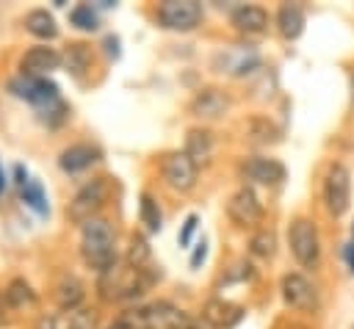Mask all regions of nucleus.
Wrapping results in <instances>:
<instances>
[{"label": "nucleus", "mask_w": 354, "mask_h": 329, "mask_svg": "<svg viewBox=\"0 0 354 329\" xmlns=\"http://www.w3.org/2000/svg\"><path fill=\"white\" fill-rule=\"evenodd\" d=\"M80 254L83 260L97 268V271H105L116 263V252H113V229L105 218H91L83 224V232H80Z\"/></svg>", "instance_id": "f257e3e1"}, {"label": "nucleus", "mask_w": 354, "mask_h": 329, "mask_svg": "<svg viewBox=\"0 0 354 329\" xmlns=\"http://www.w3.org/2000/svg\"><path fill=\"white\" fill-rule=\"evenodd\" d=\"M144 290V279L141 271L133 268L130 263H113L111 268L100 271V296L105 301H122V299H133Z\"/></svg>", "instance_id": "f03ea898"}, {"label": "nucleus", "mask_w": 354, "mask_h": 329, "mask_svg": "<svg viewBox=\"0 0 354 329\" xmlns=\"http://www.w3.org/2000/svg\"><path fill=\"white\" fill-rule=\"evenodd\" d=\"M105 199H108V180H105V177L88 180V182L75 194V199L69 202L66 216H69L75 224H86V221L97 218L94 213L105 205Z\"/></svg>", "instance_id": "7ed1b4c3"}, {"label": "nucleus", "mask_w": 354, "mask_h": 329, "mask_svg": "<svg viewBox=\"0 0 354 329\" xmlns=\"http://www.w3.org/2000/svg\"><path fill=\"white\" fill-rule=\"evenodd\" d=\"M324 202L332 216H343L351 205V174L343 163H332L324 180Z\"/></svg>", "instance_id": "20e7f679"}, {"label": "nucleus", "mask_w": 354, "mask_h": 329, "mask_svg": "<svg viewBox=\"0 0 354 329\" xmlns=\"http://www.w3.org/2000/svg\"><path fill=\"white\" fill-rule=\"evenodd\" d=\"M288 243H290V252L293 257L301 263V265H315L318 263V254H321V243H318V229L310 218H296L288 229Z\"/></svg>", "instance_id": "39448f33"}, {"label": "nucleus", "mask_w": 354, "mask_h": 329, "mask_svg": "<svg viewBox=\"0 0 354 329\" xmlns=\"http://www.w3.org/2000/svg\"><path fill=\"white\" fill-rule=\"evenodd\" d=\"M202 19V8L194 0H166L158 6V22L169 30H194Z\"/></svg>", "instance_id": "423d86ee"}, {"label": "nucleus", "mask_w": 354, "mask_h": 329, "mask_svg": "<svg viewBox=\"0 0 354 329\" xmlns=\"http://www.w3.org/2000/svg\"><path fill=\"white\" fill-rule=\"evenodd\" d=\"M227 216H230L238 227H252V224H260V218H263V205H260L257 194H254L249 185H243V188H238V191L230 196V202H227Z\"/></svg>", "instance_id": "0eeeda50"}, {"label": "nucleus", "mask_w": 354, "mask_h": 329, "mask_svg": "<svg viewBox=\"0 0 354 329\" xmlns=\"http://www.w3.org/2000/svg\"><path fill=\"white\" fill-rule=\"evenodd\" d=\"M282 299L288 307L304 310V312L315 310V304H318V293L304 274H285L282 276Z\"/></svg>", "instance_id": "6e6552de"}, {"label": "nucleus", "mask_w": 354, "mask_h": 329, "mask_svg": "<svg viewBox=\"0 0 354 329\" xmlns=\"http://www.w3.org/2000/svg\"><path fill=\"white\" fill-rule=\"evenodd\" d=\"M163 177L174 191H191L196 185V166L185 152H171L163 158Z\"/></svg>", "instance_id": "1a4fd4ad"}, {"label": "nucleus", "mask_w": 354, "mask_h": 329, "mask_svg": "<svg viewBox=\"0 0 354 329\" xmlns=\"http://www.w3.org/2000/svg\"><path fill=\"white\" fill-rule=\"evenodd\" d=\"M243 180L260 182V185H279L285 180V166L274 158H249L241 163Z\"/></svg>", "instance_id": "9d476101"}, {"label": "nucleus", "mask_w": 354, "mask_h": 329, "mask_svg": "<svg viewBox=\"0 0 354 329\" xmlns=\"http://www.w3.org/2000/svg\"><path fill=\"white\" fill-rule=\"evenodd\" d=\"M61 61H64V58H61L53 47H30V50L22 55L19 69H22L25 77H44L47 72L58 69Z\"/></svg>", "instance_id": "9b49d317"}, {"label": "nucleus", "mask_w": 354, "mask_h": 329, "mask_svg": "<svg viewBox=\"0 0 354 329\" xmlns=\"http://www.w3.org/2000/svg\"><path fill=\"white\" fill-rule=\"evenodd\" d=\"M11 91L17 97H25L28 102H39V105H50V102H58V88L55 83L44 80V77H19V80H11Z\"/></svg>", "instance_id": "f8f14e48"}, {"label": "nucleus", "mask_w": 354, "mask_h": 329, "mask_svg": "<svg viewBox=\"0 0 354 329\" xmlns=\"http://www.w3.org/2000/svg\"><path fill=\"white\" fill-rule=\"evenodd\" d=\"M216 61H218L221 72H230V75H235V77H241V75L252 72L254 66H260V58H257V53H254L252 47H230V50H224Z\"/></svg>", "instance_id": "ddd939ff"}, {"label": "nucleus", "mask_w": 354, "mask_h": 329, "mask_svg": "<svg viewBox=\"0 0 354 329\" xmlns=\"http://www.w3.org/2000/svg\"><path fill=\"white\" fill-rule=\"evenodd\" d=\"M230 100L221 88H202L194 100H191V113L199 116V119H216L227 111Z\"/></svg>", "instance_id": "4468645a"}, {"label": "nucleus", "mask_w": 354, "mask_h": 329, "mask_svg": "<svg viewBox=\"0 0 354 329\" xmlns=\"http://www.w3.org/2000/svg\"><path fill=\"white\" fill-rule=\"evenodd\" d=\"M185 155L194 160V166H205L213 158V133L205 127H194L185 135Z\"/></svg>", "instance_id": "2eb2a0df"}, {"label": "nucleus", "mask_w": 354, "mask_h": 329, "mask_svg": "<svg viewBox=\"0 0 354 329\" xmlns=\"http://www.w3.org/2000/svg\"><path fill=\"white\" fill-rule=\"evenodd\" d=\"M97 158H100V152H97L94 147H88V144H72V147H66V149L61 152L58 166H61L66 174H77V171L88 169Z\"/></svg>", "instance_id": "dca6fc26"}, {"label": "nucleus", "mask_w": 354, "mask_h": 329, "mask_svg": "<svg viewBox=\"0 0 354 329\" xmlns=\"http://www.w3.org/2000/svg\"><path fill=\"white\" fill-rule=\"evenodd\" d=\"M232 25L241 33H263L268 25V14L260 6H241L232 11Z\"/></svg>", "instance_id": "f3484780"}, {"label": "nucleus", "mask_w": 354, "mask_h": 329, "mask_svg": "<svg viewBox=\"0 0 354 329\" xmlns=\"http://www.w3.org/2000/svg\"><path fill=\"white\" fill-rule=\"evenodd\" d=\"M202 318L210 321L216 329L232 326V323L241 318V307H235V304H230V301H224V299H210V301L205 304V310H202Z\"/></svg>", "instance_id": "a211bd4d"}, {"label": "nucleus", "mask_w": 354, "mask_h": 329, "mask_svg": "<svg viewBox=\"0 0 354 329\" xmlns=\"http://www.w3.org/2000/svg\"><path fill=\"white\" fill-rule=\"evenodd\" d=\"M83 282L77 276H61L55 285V301L61 310H80L83 301Z\"/></svg>", "instance_id": "6ab92c4d"}, {"label": "nucleus", "mask_w": 354, "mask_h": 329, "mask_svg": "<svg viewBox=\"0 0 354 329\" xmlns=\"http://www.w3.org/2000/svg\"><path fill=\"white\" fill-rule=\"evenodd\" d=\"M277 28H279V33L285 39L301 36V30H304V11L299 6H293V3L279 6V11H277Z\"/></svg>", "instance_id": "aec40b11"}, {"label": "nucleus", "mask_w": 354, "mask_h": 329, "mask_svg": "<svg viewBox=\"0 0 354 329\" xmlns=\"http://www.w3.org/2000/svg\"><path fill=\"white\" fill-rule=\"evenodd\" d=\"M25 28H28V33H33L36 39H53V36L58 33V25H55L53 14H47L44 8H33V11H28V17H25Z\"/></svg>", "instance_id": "412c9836"}, {"label": "nucleus", "mask_w": 354, "mask_h": 329, "mask_svg": "<svg viewBox=\"0 0 354 329\" xmlns=\"http://www.w3.org/2000/svg\"><path fill=\"white\" fill-rule=\"evenodd\" d=\"M64 64H66V72H72L75 77H80L91 66V50H88V44H83V41L69 44L66 53H64Z\"/></svg>", "instance_id": "4be33fe9"}, {"label": "nucleus", "mask_w": 354, "mask_h": 329, "mask_svg": "<svg viewBox=\"0 0 354 329\" xmlns=\"http://www.w3.org/2000/svg\"><path fill=\"white\" fill-rule=\"evenodd\" d=\"M246 135L254 141V144H274L279 141V130L274 127V122H268L266 116H254L246 122Z\"/></svg>", "instance_id": "5701e85b"}, {"label": "nucleus", "mask_w": 354, "mask_h": 329, "mask_svg": "<svg viewBox=\"0 0 354 329\" xmlns=\"http://www.w3.org/2000/svg\"><path fill=\"white\" fill-rule=\"evenodd\" d=\"M6 301L11 307H19L22 310V307H30L36 301V293L30 290V285L25 279H11L8 288H6Z\"/></svg>", "instance_id": "b1692460"}, {"label": "nucleus", "mask_w": 354, "mask_h": 329, "mask_svg": "<svg viewBox=\"0 0 354 329\" xmlns=\"http://www.w3.org/2000/svg\"><path fill=\"white\" fill-rule=\"evenodd\" d=\"M149 257H152V252H149L147 238H144V235H133V238H130V246H127V263H130L133 268L144 271V265L149 263Z\"/></svg>", "instance_id": "393cba45"}, {"label": "nucleus", "mask_w": 354, "mask_h": 329, "mask_svg": "<svg viewBox=\"0 0 354 329\" xmlns=\"http://www.w3.org/2000/svg\"><path fill=\"white\" fill-rule=\"evenodd\" d=\"M274 249H277V238H274V232H268V229H260V232H254L252 235V241H249V252L254 254V257H271L274 254Z\"/></svg>", "instance_id": "a878e982"}, {"label": "nucleus", "mask_w": 354, "mask_h": 329, "mask_svg": "<svg viewBox=\"0 0 354 329\" xmlns=\"http://www.w3.org/2000/svg\"><path fill=\"white\" fill-rule=\"evenodd\" d=\"M160 207H158V202L149 196V194H141V221L147 224V229L149 232H158L160 229Z\"/></svg>", "instance_id": "bb28decb"}, {"label": "nucleus", "mask_w": 354, "mask_h": 329, "mask_svg": "<svg viewBox=\"0 0 354 329\" xmlns=\"http://www.w3.org/2000/svg\"><path fill=\"white\" fill-rule=\"evenodd\" d=\"M69 19H72V25L80 28V30H94V28H97V14H94V8L86 6V3L75 6L72 14H69Z\"/></svg>", "instance_id": "cd10ccee"}, {"label": "nucleus", "mask_w": 354, "mask_h": 329, "mask_svg": "<svg viewBox=\"0 0 354 329\" xmlns=\"http://www.w3.org/2000/svg\"><path fill=\"white\" fill-rule=\"evenodd\" d=\"M66 329H97V312L88 310V307H80L69 315V323Z\"/></svg>", "instance_id": "c85d7f7f"}, {"label": "nucleus", "mask_w": 354, "mask_h": 329, "mask_svg": "<svg viewBox=\"0 0 354 329\" xmlns=\"http://www.w3.org/2000/svg\"><path fill=\"white\" fill-rule=\"evenodd\" d=\"M22 196H25V202L30 205V207H36L39 213H44L47 210V205H44V194H41V185L39 182H28L25 188H22Z\"/></svg>", "instance_id": "c756f323"}, {"label": "nucleus", "mask_w": 354, "mask_h": 329, "mask_svg": "<svg viewBox=\"0 0 354 329\" xmlns=\"http://www.w3.org/2000/svg\"><path fill=\"white\" fill-rule=\"evenodd\" d=\"M196 224H199V216H194V213H191V216L185 218L183 229H180V246H188V243H191V235H194Z\"/></svg>", "instance_id": "7c9ffc66"}, {"label": "nucleus", "mask_w": 354, "mask_h": 329, "mask_svg": "<svg viewBox=\"0 0 354 329\" xmlns=\"http://www.w3.org/2000/svg\"><path fill=\"white\" fill-rule=\"evenodd\" d=\"M205 257H207V243H205V238H202V241L196 243V249H194V254H191V268H199Z\"/></svg>", "instance_id": "2f4dec72"}, {"label": "nucleus", "mask_w": 354, "mask_h": 329, "mask_svg": "<svg viewBox=\"0 0 354 329\" xmlns=\"http://www.w3.org/2000/svg\"><path fill=\"white\" fill-rule=\"evenodd\" d=\"M36 329H55V315H41Z\"/></svg>", "instance_id": "473e14b6"}, {"label": "nucleus", "mask_w": 354, "mask_h": 329, "mask_svg": "<svg viewBox=\"0 0 354 329\" xmlns=\"http://www.w3.org/2000/svg\"><path fill=\"white\" fill-rule=\"evenodd\" d=\"M188 329H216V326L199 315V318H194V321H191V326H188Z\"/></svg>", "instance_id": "72a5a7b5"}, {"label": "nucleus", "mask_w": 354, "mask_h": 329, "mask_svg": "<svg viewBox=\"0 0 354 329\" xmlns=\"http://www.w3.org/2000/svg\"><path fill=\"white\" fill-rule=\"evenodd\" d=\"M105 47H108V55H119V50H116L119 47V39L116 36H108L105 39Z\"/></svg>", "instance_id": "f704fd0d"}, {"label": "nucleus", "mask_w": 354, "mask_h": 329, "mask_svg": "<svg viewBox=\"0 0 354 329\" xmlns=\"http://www.w3.org/2000/svg\"><path fill=\"white\" fill-rule=\"evenodd\" d=\"M346 263H348V268L354 271V241L346 246Z\"/></svg>", "instance_id": "c9c22d12"}, {"label": "nucleus", "mask_w": 354, "mask_h": 329, "mask_svg": "<svg viewBox=\"0 0 354 329\" xmlns=\"http://www.w3.org/2000/svg\"><path fill=\"white\" fill-rule=\"evenodd\" d=\"M351 108H354V77H351Z\"/></svg>", "instance_id": "e433bc0d"}, {"label": "nucleus", "mask_w": 354, "mask_h": 329, "mask_svg": "<svg viewBox=\"0 0 354 329\" xmlns=\"http://www.w3.org/2000/svg\"><path fill=\"white\" fill-rule=\"evenodd\" d=\"M3 182H6V177H3V171H0V191H3Z\"/></svg>", "instance_id": "4c0bfd02"}, {"label": "nucleus", "mask_w": 354, "mask_h": 329, "mask_svg": "<svg viewBox=\"0 0 354 329\" xmlns=\"http://www.w3.org/2000/svg\"><path fill=\"white\" fill-rule=\"evenodd\" d=\"M144 318H147V315H144ZM147 329H166V326H149V323H147Z\"/></svg>", "instance_id": "58836bf2"}, {"label": "nucleus", "mask_w": 354, "mask_h": 329, "mask_svg": "<svg viewBox=\"0 0 354 329\" xmlns=\"http://www.w3.org/2000/svg\"><path fill=\"white\" fill-rule=\"evenodd\" d=\"M0 310H3V301H0Z\"/></svg>", "instance_id": "ea45409f"}]
</instances>
